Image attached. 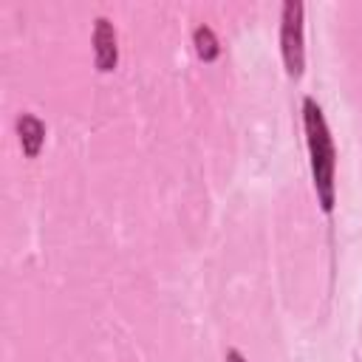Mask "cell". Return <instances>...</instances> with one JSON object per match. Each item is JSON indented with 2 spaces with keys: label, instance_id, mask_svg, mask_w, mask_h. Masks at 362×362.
Masks as SVG:
<instances>
[{
  "label": "cell",
  "instance_id": "cell-1",
  "mask_svg": "<svg viewBox=\"0 0 362 362\" xmlns=\"http://www.w3.org/2000/svg\"><path fill=\"white\" fill-rule=\"evenodd\" d=\"M303 130H305V144H308V164H311L317 204L325 215H331L337 204V178H334L337 150H334V139L322 116V107L311 96H303Z\"/></svg>",
  "mask_w": 362,
  "mask_h": 362
},
{
  "label": "cell",
  "instance_id": "cell-2",
  "mask_svg": "<svg viewBox=\"0 0 362 362\" xmlns=\"http://www.w3.org/2000/svg\"><path fill=\"white\" fill-rule=\"evenodd\" d=\"M305 6L300 0H286L280 11V54L286 74L291 79L303 76L305 68V23H303Z\"/></svg>",
  "mask_w": 362,
  "mask_h": 362
},
{
  "label": "cell",
  "instance_id": "cell-3",
  "mask_svg": "<svg viewBox=\"0 0 362 362\" xmlns=\"http://www.w3.org/2000/svg\"><path fill=\"white\" fill-rule=\"evenodd\" d=\"M93 65L99 74H110L119 65L116 28L107 17H96V23H93Z\"/></svg>",
  "mask_w": 362,
  "mask_h": 362
},
{
  "label": "cell",
  "instance_id": "cell-4",
  "mask_svg": "<svg viewBox=\"0 0 362 362\" xmlns=\"http://www.w3.org/2000/svg\"><path fill=\"white\" fill-rule=\"evenodd\" d=\"M14 127H17V139H20L23 156L25 158H37L42 144H45V124H42V119H37L34 113H20Z\"/></svg>",
  "mask_w": 362,
  "mask_h": 362
},
{
  "label": "cell",
  "instance_id": "cell-5",
  "mask_svg": "<svg viewBox=\"0 0 362 362\" xmlns=\"http://www.w3.org/2000/svg\"><path fill=\"white\" fill-rule=\"evenodd\" d=\"M192 45H195V54L201 62H215L221 57V45H218V37L209 25H198L192 31Z\"/></svg>",
  "mask_w": 362,
  "mask_h": 362
},
{
  "label": "cell",
  "instance_id": "cell-6",
  "mask_svg": "<svg viewBox=\"0 0 362 362\" xmlns=\"http://www.w3.org/2000/svg\"><path fill=\"white\" fill-rule=\"evenodd\" d=\"M223 362H246V356H243L238 348H226V356H223Z\"/></svg>",
  "mask_w": 362,
  "mask_h": 362
}]
</instances>
